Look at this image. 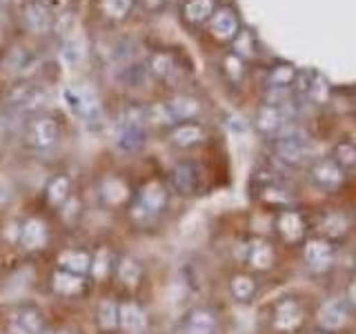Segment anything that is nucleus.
Wrapping results in <instances>:
<instances>
[{
    "label": "nucleus",
    "instance_id": "f257e3e1",
    "mask_svg": "<svg viewBox=\"0 0 356 334\" xmlns=\"http://www.w3.org/2000/svg\"><path fill=\"white\" fill-rule=\"evenodd\" d=\"M272 152L281 163L289 167H298L312 161L314 156V145L305 136V132L300 129L294 122H287V125L272 136Z\"/></svg>",
    "mask_w": 356,
    "mask_h": 334
},
{
    "label": "nucleus",
    "instance_id": "f03ea898",
    "mask_svg": "<svg viewBox=\"0 0 356 334\" xmlns=\"http://www.w3.org/2000/svg\"><path fill=\"white\" fill-rule=\"evenodd\" d=\"M167 189L159 181H149L138 189V196L134 200V205L129 209V216L136 225H149L156 218L163 214V209L167 207Z\"/></svg>",
    "mask_w": 356,
    "mask_h": 334
},
{
    "label": "nucleus",
    "instance_id": "7ed1b4c3",
    "mask_svg": "<svg viewBox=\"0 0 356 334\" xmlns=\"http://www.w3.org/2000/svg\"><path fill=\"white\" fill-rule=\"evenodd\" d=\"M65 103L70 107V111L81 118L85 125L94 127L98 122H103V105H100V98L89 85H72L65 89Z\"/></svg>",
    "mask_w": 356,
    "mask_h": 334
},
{
    "label": "nucleus",
    "instance_id": "20e7f679",
    "mask_svg": "<svg viewBox=\"0 0 356 334\" xmlns=\"http://www.w3.org/2000/svg\"><path fill=\"white\" fill-rule=\"evenodd\" d=\"M7 103L14 111H20V114H38V111L44 109L49 103V92L42 89L40 85L25 83L11 89L7 96Z\"/></svg>",
    "mask_w": 356,
    "mask_h": 334
},
{
    "label": "nucleus",
    "instance_id": "39448f33",
    "mask_svg": "<svg viewBox=\"0 0 356 334\" xmlns=\"http://www.w3.org/2000/svg\"><path fill=\"white\" fill-rule=\"evenodd\" d=\"M332 94V87L327 83V78L309 70L296 76V83H294V96L300 100H307V103H314V105H323L327 103V98Z\"/></svg>",
    "mask_w": 356,
    "mask_h": 334
},
{
    "label": "nucleus",
    "instance_id": "423d86ee",
    "mask_svg": "<svg viewBox=\"0 0 356 334\" xmlns=\"http://www.w3.org/2000/svg\"><path fill=\"white\" fill-rule=\"evenodd\" d=\"M58 136H60L58 120L51 116L38 114L25 125V143L31 150H47L58 141Z\"/></svg>",
    "mask_w": 356,
    "mask_h": 334
},
{
    "label": "nucleus",
    "instance_id": "0eeeda50",
    "mask_svg": "<svg viewBox=\"0 0 356 334\" xmlns=\"http://www.w3.org/2000/svg\"><path fill=\"white\" fill-rule=\"evenodd\" d=\"M309 178L318 189H325V192H337L339 187L345 185V174L343 167L332 159V156H325V159H316L309 165Z\"/></svg>",
    "mask_w": 356,
    "mask_h": 334
},
{
    "label": "nucleus",
    "instance_id": "6e6552de",
    "mask_svg": "<svg viewBox=\"0 0 356 334\" xmlns=\"http://www.w3.org/2000/svg\"><path fill=\"white\" fill-rule=\"evenodd\" d=\"M303 259L305 265L312 272L316 274H325L334 267V259H337V250H334V243L323 239V237H312L303 245Z\"/></svg>",
    "mask_w": 356,
    "mask_h": 334
},
{
    "label": "nucleus",
    "instance_id": "1a4fd4ad",
    "mask_svg": "<svg viewBox=\"0 0 356 334\" xmlns=\"http://www.w3.org/2000/svg\"><path fill=\"white\" fill-rule=\"evenodd\" d=\"M296 120V107L294 103H285V105H263L256 114V127H259L267 136H276L287 122Z\"/></svg>",
    "mask_w": 356,
    "mask_h": 334
},
{
    "label": "nucleus",
    "instance_id": "9d476101",
    "mask_svg": "<svg viewBox=\"0 0 356 334\" xmlns=\"http://www.w3.org/2000/svg\"><path fill=\"white\" fill-rule=\"evenodd\" d=\"M274 228H276V234L281 237L283 243L296 245V243L303 241L305 234H307V218L303 216V212L287 207V209H281L276 214Z\"/></svg>",
    "mask_w": 356,
    "mask_h": 334
},
{
    "label": "nucleus",
    "instance_id": "9b49d317",
    "mask_svg": "<svg viewBox=\"0 0 356 334\" xmlns=\"http://www.w3.org/2000/svg\"><path fill=\"white\" fill-rule=\"evenodd\" d=\"M303 308L296 299H283L278 301L276 308H274V317H272V326L276 332H283V334H289V332H296L300 326H303Z\"/></svg>",
    "mask_w": 356,
    "mask_h": 334
},
{
    "label": "nucleus",
    "instance_id": "f8f14e48",
    "mask_svg": "<svg viewBox=\"0 0 356 334\" xmlns=\"http://www.w3.org/2000/svg\"><path fill=\"white\" fill-rule=\"evenodd\" d=\"M9 328H11V334H42L44 332V319H42L38 308L20 305L11 312Z\"/></svg>",
    "mask_w": 356,
    "mask_h": 334
},
{
    "label": "nucleus",
    "instance_id": "ddd939ff",
    "mask_svg": "<svg viewBox=\"0 0 356 334\" xmlns=\"http://www.w3.org/2000/svg\"><path fill=\"white\" fill-rule=\"evenodd\" d=\"M245 263H248L254 272H267L272 270L276 263V250L270 241L254 239L245 245Z\"/></svg>",
    "mask_w": 356,
    "mask_h": 334
},
{
    "label": "nucleus",
    "instance_id": "4468645a",
    "mask_svg": "<svg viewBox=\"0 0 356 334\" xmlns=\"http://www.w3.org/2000/svg\"><path fill=\"white\" fill-rule=\"evenodd\" d=\"M147 72H149V76H156V78H161V81L172 85L176 81H181L183 67L172 51H156L149 58Z\"/></svg>",
    "mask_w": 356,
    "mask_h": 334
},
{
    "label": "nucleus",
    "instance_id": "2eb2a0df",
    "mask_svg": "<svg viewBox=\"0 0 356 334\" xmlns=\"http://www.w3.org/2000/svg\"><path fill=\"white\" fill-rule=\"evenodd\" d=\"M209 31H211V36L222 42L236 38V33L241 31V22H238V16L234 14V9L229 7L216 9L209 18Z\"/></svg>",
    "mask_w": 356,
    "mask_h": 334
},
{
    "label": "nucleus",
    "instance_id": "dca6fc26",
    "mask_svg": "<svg viewBox=\"0 0 356 334\" xmlns=\"http://www.w3.org/2000/svg\"><path fill=\"white\" fill-rule=\"evenodd\" d=\"M118 328L125 334H145L147 315L136 301H125V303L118 305Z\"/></svg>",
    "mask_w": 356,
    "mask_h": 334
},
{
    "label": "nucleus",
    "instance_id": "f3484780",
    "mask_svg": "<svg viewBox=\"0 0 356 334\" xmlns=\"http://www.w3.org/2000/svg\"><path fill=\"white\" fill-rule=\"evenodd\" d=\"M348 315H350L348 301L330 299L327 303H323V308L318 310V323L325 332H334V330H341L345 323H348Z\"/></svg>",
    "mask_w": 356,
    "mask_h": 334
},
{
    "label": "nucleus",
    "instance_id": "a211bd4d",
    "mask_svg": "<svg viewBox=\"0 0 356 334\" xmlns=\"http://www.w3.org/2000/svg\"><path fill=\"white\" fill-rule=\"evenodd\" d=\"M22 25L31 33H47L54 27L51 9L44 3H29L22 9Z\"/></svg>",
    "mask_w": 356,
    "mask_h": 334
},
{
    "label": "nucleus",
    "instance_id": "6ab92c4d",
    "mask_svg": "<svg viewBox=\"0 0 356 334\" xmlns=\"http://www.w3.org/2000/svg\"><path fill=\"white\" fill-rule=\"evenodd\" d=\"M40 58L31 47H14L5 56V70L14 76H27L38 67Z\"/></svg>",
    "mask_w": 356,
    "mask_h": 334
},
{
    "label": "nucleus",
    "instance_id": "aec40b11",
    "mask_svg": "<svg viewBox=\"0 0 356 334\" xmlns=\"http://www.w3.org/2000/svg\"><path fill=\"white\" fill-rule=\"evenodd\" d=\"M218 319L209 308H194L183 321V334H216Z\"/></svg>",
    "mask_w": 356,
    "mask_h": 334
},
{
    "label": "nucleus",
    "instance_id": "412c9836",
    "mask_svg": "<svg viewBox=\"0 0 356 334\" xmlns=\"http://www.w3.org/2000/svg\"><path fill=\"white\" fill-rule=\"evenodd\" d=\"M145 143H147V129H145V125L120 120V127L116 132V148L120 152H138L143 150Z\"/></svg>",
    "mask_w": 356,
    "mask_h": 334
},
{
    "label": "nucleus",
    "instance_id": "4be33fe9",
    "mask_svg": "<svg viewBox=\"0 0 356 334\" xmlns=\"http://www.w3.org/2000/svg\"><path fill=\"white\" fill-rule=\"evenodd\" d=\"M350 232V218L339 209H330L325 214H321L318 218V237L327 241L343 239Z\"/></svg>",
    "mask_w": 356,
    "mask_h": 334
},
{
    "label": "nucleus",
    "instance_id": "5701e85b",
    "mask_svg": "<svg viewBox=\"0 0 356 334\" xmlns=\"http://www.w3.org/2000/svg\"><path fill=\"white\" fill-rule=\"evenodd\" d=\"M47 225L40 221V218H36V216H31V218H27L25 223L20 225V245L25 250H29V252H36V250H40V248H44L47 245Z\"/></svg>",
    "mask_w": 356,
    "mask_h": 334
},
{
    "label": "nucleus",
    "instance_id": "b1692460",
    "mask_svg": "<svg viewBox=\"0 0 356 334\" xmlns=\"http://www.w3.org/2000/svg\"><path fill=\"white\" fill-rule=\"evenodd\" d=\"M198 167L194 163H178L174 170H172V185L178 194L189 196V194H196L198 189Z\"/></svg>",
    "mask_w": 356,
    "mask_h": 334
},
{
    "label": "nucleus",
    "instance_id": "393cba45",
    "mask_svg": "<svg viewBox=\"0 0 356 334\" xmlns=\"http://www.w3.org/2000/svg\"><path fill=\"white\" fill-rule=\"evenodd\" d=\"M207 138V132L203 125H198V122H181V125H176L170 134V141L176 148H183V150H189V148H196Z\"/></svg>",
    "mask_w": 356,
    "mask_h": 334
},
{
    "label": "nucleus",
    "instance_id": "a878e982",
    "mask_svg": "<svg viewBox=\"0 0 356 334\" xmlns=\"http://www.w3.org/2000/svg\"><path fill=\"white\" fill-rule=\"evenodd\" d=\"M85 285H87L85 276L60 270V267L51 276V287L58 296H78L85 292Z\"/></svg>",
    "mask_w": 356,
    "mask_h": 334
},
{
    "label": "nucleus",
    "instance_id": "bb28decb",
    "mask_svg": "<svg viewBox=\"0 0 356 334\" xmlns=\"http://www.w3.org/2000/svg\"><path fill=\"white\" fill-rule=\"evenodd\" d=\"M261 203H265L267 207H276V209H287L294 203V196L287 187H283L278 181H265L261 185L259 192Z\"/></svg>",
    "mask_w": 356,
    "mask_h": 334
},
{
    "label": "nucleus",
    "instance_id": "cd10ccee",
    "mask_svg": "<svg viewBox=\"0 0 356 334\" xmlns=\"http://www.w3.org/2000/svg\"><path fill=\"white\" fill-rule=\"evenodd\" d=\"M98 196L103 198V203H107V205H122L129 198V187L122 178L109 174L100 181Z\"/></svg>",
    "mask_w": 356,
    "mask_h": 334
},
{
    "label": "nucleus",
    "instance_id": "c85d7f7f",
    "mask_svg": "<svg viewBox=\"0 0 356 334\" xmlns=\"http://www.w3.org/2000/svg\"><path fill=\"white\" fill-rule=\"evenodd\" d=\"M58 265L60 270L74 272V274H89V265H92V256L85 250H65L58 254Z\"/></svg>",
    "mask_w": 356,
    "mask_h": 334
},
{
    "label": "nucleus",
    "instance_id": "c756f323",
    "mask_svg": "<svg viewBox=\"0 0 356 334\" xmlns=\"http://www.w3.org/2000/svg\"><path fill=\"white\" fill-rule=\"evenodd\" d=\"M70 196H72V183H70V178L63 176V174L51 176L47 187H44V198H47V203L54 205V207H60Z\"/></svg>",
    "mask_w": 356,
    "mask_h": 334
},
{
    "label": "nucleus",
    "instance_id": "7c9ffc66",
    "mask_svg": "<svg viewBox=\"0 0 356 334\" xmlns=\"http://www.w3.org/2000/svg\"><path fill=\"white\" fill-rule=\"evenodd\" d=\"M167 107H170L176 122H181V120L189 122L200 114V103L192 96H176L172 100H167Z\"/></svg>",
    "mask_w": 356,
    "mask_h": 334
},
{
    "label": "nucleus",
    "instance_id": "2f4dec72",
    "mask_svg": "<svg viewBox=\"0 0 356 334\" xmlns=\"http://www.w3.org/2000/svg\"><path fill=\"white\" fill-rule=\"evenodd\" d=\"M114 270H116L118 281L125 287H136L143 278V265L136 259H131V256H122V259H118Z\"/></svg>",
    "mask_w": 356,
    "mask_h": 334
},
{
    "label": "nucleus",
    "instance_id": "473e14b6",
    "mask_svg": "<svg viewBox=\"0 0 356 334\" xmlns=\"http://www.w3.org/2000/svg\"><path fill=\"white\" fill-rule=\"evenodd\" d=\"M256 289H259V283H256V278L252 274H234L232 281H229V292L232 296L241 301V303H248V301H252L256 296Z\"/></svg>",
    "mask_w": 356,
    "mask_h": 334
},
{
    "label": "nucleus",
    "instance_id": "72a5a7b5",
    "mask_svg": "<svg viewBox=\"0 0 356 334\" xmlns=\"http://www.w3.org/2000/svg\"><path fill=\"white\" fill-rule=\"evenodd\" d=\"M296 76H298V70L294 65L281 63V65H274L272 70L267 72L265 85H267V89H272V87H294Z\"/></svg>",
    "mask_w": 356,
    "mask_h": 334
},
{
    "label": "nucleus",
    "instance_id": "f704fd0d",
    "mask_svg": "<svg viewBox=\"0 0 356 334\" xmlns=\"http://www.w3.org/2000/svg\"><path fill=\"white\" fill-rule=\"evenodd\" d=\"M214 11V0H187L183 7V16L192 25H200V22L209 20Z\"/></svg>",
    "mask_w": 356,
    "mask_h": 334
},
{
    "label": "nucleus",
    "instance_id": "c9c22d12",
    "mask_svg": "<svg viewBox=\"0 0 356 334\" xmlns=\"http://www.w3.org/2000/svg\"><path fill=\"white\" fill-rule=\"evenodd\" d=\"M116 267V261L111 252L107 248H100L94 256H92V265H89V274H92L96 281H105V278L111 274V270Z\"/></svg>",
    "mask_w": 356,
    "mask_h": 334
},
{
    "label": "nucleus",
    "instance_id": "e433bc0d",
    "mask_svg": "<svg viewBox=\"0 0 356 334\" xmlns=\"http://www.w3.org/2000/svg\"><path fill=\"white\" fill-rule=\"evenodd\" d=\"M96 321H98V328L105 332H111L118 328V303L114 299L100 301V305L96 310Z\"/></svg>",
    "mask_w": 356,
    "mask_h": 334
},
{
    "label": "nucleus",
    "instance_id": "4c0bfd02",
    "mask_svg": "<svg viewBox=\"0 0 356 334\" xmlns=\"http://www.w3.org/2000/svg\"><path fill=\"white\" fill-rule=\"evenodd\" d=\"M83 58H85V47H83V42L78 40V38H74V36H65V40H63V45H60V61H63V65H67V67H78L83 63Z\"/></svg>",
    "mask_w": 356,
    "mask_h": 334
},
{
    "label": "nucleus",
    "instance_id": "58836bf2",
    "mask_svg": "<svg viewBox=\"0 0 356 334\" xmlns=\"http://www.w3.org/2000/svg\"><path fill=\"white\" fill-rule=\"evenodd\" d=\"M118 78L127 87H140L149 78V72H147V67L140 63H125V65H120Z\"/></svg>",
    "mask_w": 356,
    "mask_h": 334
},
{
    "label": "nucleus",
    "instance_id": "ea45409f",
    "mask_svg": "<svg viewBox=\"0 0 356 334\" xmlns=\"http://www.w3.org/2000/svg\"><path fill=\"white\" fill-rule=\"evenodd\" d=\"M232 42H234V54L238 58H254L259 54V40H256V36L250 29H241Z\"/></svg>",
    "mask_w": 356,
    "mask_h": 334
},
{
    "label": "nucleus",
    "instance_id": "a19ab883",
    "mask_svg": "<svg viewBox=\"0 0 356 334\" xmlns=\"http://www.w3.org/2000/svg\"><path fill=\"white\" fill-rule=\"evenodd\" d=\"M145 122L154 127H165V125H176V120L172 116L167 103H154L149 107H145Z\"/></svg>",
    "mask_w": 356,
    "mask_h": 334
},
{
    "label": "nucleus",
    "instance_id": "79ce46f5",
    "mask_svg": "<svg viewBox=\"0 0 356 334\" xmlns=\"http://www.w3.org/2000/svg\"><path fill=\"white\" fill-rule=\"evenodd\" d=\"M332 159L337 161L345 172L352 170V167H356V145L350 141L339 143L337 148L332 150Z\"/></svg>",
    "mask_w": 356,
    "mask_h": 334
},
{
    "label": "nucleus",
    "instance_id": "37998d69",
    "mask_svg": "<svg viewBox=\"0 0 356 334\" xmlns=\"http://www.w3.org/2000/svg\"><path fill=\"white\" fill-rule=\"evenodd\" d=\"M134 7V0H103V14L111 20H125Z\"/></svg>",
    "mask_w": 356,
    "mask_h": 334
},
{
    "label": "nucleus",
    "instance_id": "c03bdc74",
    "mask_svg": "<svg viewBox=\"0 0 356 334\" xmlns=\"http://www.w3.org/2000/svg\"><path fill=\"white\" fill-rule=\"evenodd\" d=\"M222 67H225V74L229 76V81L238 83L243 74H245V67H243V58H238L236 54H229L225 61H222Z\"/></svg>",
    "mask_w": 356,
    "mask_h": 334
},
{
    "label": "nucleus",
    "instance_id": "a18cd8bd",
    "mask_svg": "<svg viewBox=\"0 0 356 334\" xmlns=\"http://www.w3.org/2000/svg\"><path fill=\"white\" fill-rule=\"evenodd\" d=\"M63 209V218L65 221H70V223H74L76 218H78V214H81V209H78V198H74V196H70L65 200V203L60 205Z\"/></svg>",
    "mask_w": 356,
    "mask_h": 334
},
{
    "label": "nucleus",
    "instance_id": "49530a36",
    "mask_svg": "<svg viewBox=\"0 0 356 334\" xmlns=\"http://www.w3.org/2000/svg\"><path fill=\"white\" fill-rule=\"evenodd\" d=\"M143 5H145V9H149V11H163L165 7H167V0H143Z\"/></svg>",
    "mask_w": 356,
    "mask_h": 334
},
{
    "label": "nucleus",
    "instance_id": "de8ad7c7",
    "mask_svg": "<svg viewBox=\"0 0 356 334\" xmlns=\"http://www.w3.org/2000/svg\"><path fill=\"white\" fill-rule=\"evenodd\" d=\"M345 301H348L350 308H356V278L348 285V299H345Z\"/></svg>",
    "mask_w": 356,
    "mask_h": 334
},
{
    "label": "nucleus",
    "instance_id": "09e8293b",
    "mask_svg": "<svg viewBox=\"0 0 356 334\" xmlns=\"http://www.w3.org/2000/svg\"><path fill=\"white\" fill-rule=\"evenodd\" d=\"M9 3H18V0H0V5H9Z\"/></svg>",
    "mask_w": 356,
    "mask_h": 334
},
{
    "label": "nucleus",
    "instance_id": "8fccbe9b",
    "mask_svg": "<svg viewBox=\"0 0 356 334\" xmlns=\"http://www.w3.org/2000/svg\"><path fill=\"white\" fill-rule=\"evenodd\" d=\"M312 334H330V332H325V330H318V332H312Z\"/></svg>",
    "mask_w": 356,
    "mask_h": 334
},
{
    "label": "nucleus",
    "instance_id": "3c124183",
    "mask_svg": "<svg viewBox=\"0 0 356 334\" xmlns=\"http://www.w3.org/2000/svg\"><path fill=\"white\" fill-rule=\"evenodd\" d=\"M42 334H67V332H42Z\"/></svg>",
    "mask_w": 356,
    "mask_h": 334
}]
</instances>
